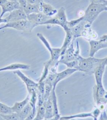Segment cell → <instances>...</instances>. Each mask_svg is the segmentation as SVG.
Returning a JSON list of instances; mask_svg holds the SVG:
<instances>
[{"label": "cell", "instance_id": "15", "mask_svg": "<svg viewBox=\"0 0 107 120\" xmlns=\"http://www.w3.org/2000/svg\"><path fill=\"white\" fill-rule=\"evenodd\" d=\"M54 17L58 22V26H61L63 29L65 26H67L68 21L66 14L65 8L64 7H61L57 11V13Z\"/></svg>", "mask_w": 107, "mask_h": 120}, {"label": "cell", "instance_id": "26", "mask_svg": "<svg viewBox=\"0 0 107 120\" xmlns=\"http://www.w3.org/2000/svg\"><path fill=\"white\" fill-rule=\"evenodd\" d=\"M82 20H83V18L82 16H81L80 18L75 19V20H72L70 21H68L67 23V26L69 28L71 29L72 27L76 26V25H77Z\"/></svg>", "mask_w": 107, "mask_h": 120}, {"label": "cell", "instance_id": "2", "mask_svg": "<svg viewBox=\"0 0 107 120\" xmlns=\"http://www.w3.org/2000/svg\"><path fill=\"white\" fill-rule=\"evenodd\" d=\"M55 89H53L47 100L44 102L45 119H52L54 117H61L58 106L57 98Z\"/></svg>", "mask_w": 107, "mask_h": 120}, {"label": "cell", "instance_id": "34", "mask_svg": "<svg viewBox=\"0 0 107 120\" xmlns=\"http://www.w3.org/2000/svg\"><path fill=\"white\" fill-rule=\"evenodd\" d=\"M60 118H58V117H54L52 119H44L43 120H58Z\"/></svg>", "mask_w": 107, "mask_h": 120}, {"label": "cell", "instance_id": "30", "mask_svg": "<svg viewBox=\"0 0 107 120\" xmlns=\"http://www.w3.org/2000/svg\"><path fill=\"white\" fill-rule=\"evenodd\" d=\"M99 40L102 41L107 42V34H104V35L101 36Z\"/></svg>", "mask_w": 107, "mask_h": 120}, {"label": "cell", "instance_id": "38", "mask_svg": "<svg viewBox=\"0 0 107 120\" xmlns=\"http://www.w3.org/2000/svg\"><path fill=\"white\" fill-rule=\"evenodd\" d=\"M2 117L1 116V115H0V120H2Z\"/></svg>", "mask_w": 107, "mask_h": 120}, {"label": "cell", "instance_id": "9", "mask_svg": "<svg viewBox=\"0 0 107 120\" xmlns=\"http://www.w3.org/2000/svg\"><path fill=\"white\" fill-rule=\"evenodd\" d=\"M90 45L89 56L94 57L96 53L101 49L107 48V42L101 40H89Z\"/></svg>", "mask_w": 107, "mask_h": 120}, {"label": "cell", "instance_id": "35", "mask_svg": "<svg viewBox=\"0 0 107 120\" xmlns=\"http://www.w3.org/2000/svg\"><path fill=\"white\" fill-rule=\"evenodd\" d=\"M8 1H11V2H18V0H7Z\"/></svg>", "mask_w": 107, "mask_h": 120}, {"label": "cell", "instance_id": "7", "mask_svg": "<svg viewBox=\"0 0 107 120\" xmlns=\"http://www.w3.org/2000/svg\"><path fill=\"white\" fill-rule=\"evenodd\" d=\"M102 110L96 106L95 109L90 112L88 113H81L79 114H76L71 115H68V116H64L66 119L68 120L76 119H86L91 118L93 119V120H97L98 117L99 116L100 113H101Z\"/></svg>", "mask_w": 107, "mask_h": 120}, {"label": "cell", "instance_id": "40", "mask_svg": "<svg viewBox=\"0 0 107 120\" xmlns=\"http://www.w3.org/2000/svg\"><path fill=\"white\" fill-rule=\"evenodd\" d=\"M76 120L75 119H71V120Z\"/></svg>", "mask_w": 107, "mask_h": 120}, {"label": "cell", "instance_id": "12", "mask_svg": "<svg viewBox=\"0 0 107 120\" xmlns=\"http://www.w3.org/2000/svg\"><path fill=\"white\" fill-rule=\"evenodd\" d=\"M106 59L103 62H102L98 67L96 68L95 72H94V75H95V80H96V85L98 86H103V76L104 71H105V68L106 64Z\"/></svg>", "mask_w": 107, "mask_h": 120}, {"label": "cell", "instance_id": "14", "mask_svg": "<svg viewBox=\"0 0 107 120\" xmlns=\"http://www.w3.org/2000/svg\"><path fill=\"white\" fill-rule=\"evenodd\" d=\"M2 12L0 15L1 18H3V16L6 13L11 12L19 8H21V6L18 2H11L7 1L6 3H4L1 6Z\"/></svg>", "mask_w": 107, "mask_h": 120}, {"label": "cell", "instance_id": "31", "mask_svg": "<svg viewBox=\"0 0 107 120\" xmlns=\"http://www.w3.org/2000/svg\"><path fill=\"white\" fill-rule=\"evenodd\" d=\"M105 1L106 0H93V1L92 2L98 4H104Z\"/></svg>", "mask_w": 107, "mask_h": 120}, {"label": "cell", "instance_id": "5", "mask_svg": "<svg viewBox=\"0 0 107 120\" xmlns=\"http://www.w3.org/2000/svg\"><path fill=\"white\" fill-rule=\"evenodd\" d=\"M37 36L38 38L42 41L43 43L44 44L45 46L49 52L50 54V59L48 60L50 62V66L54 65L56 64L59 63V60L61 59V55L62 50L61 48H53L51 47L50 44L49 43L48 41L45 38V36L43 35L42 33H38L37 34Z\"/></svg>", "mask_w": 107, "mask_h": 120}, {"label": "cell", "instance_id": "23", "mask_svg": "<svg viewBox=\"0 0 107 120\" xmlns=\"http://www.w3.org/2000/svg\"><path fill=\"white\" fill-rule=\"evenodd\" d=\"M50 62H49L48 61L46 62L45 63H44L43 71L42 76L40 77L38 82H44L47 76L48 75L49 73H50Z\"/></svg>", "mask_w": 107, "mask_h": 120}, {"label": "cell", "instance_id": "42", "mask_svg": "<svg viewBox=\"0 0 107 120\" xmlns=\"http://www.w3.org/2000/svg\"><path fill=\"white\" fill-rule=\"evenodd\" d=\"M2 120H4L3 118H2Z\"/></svg>", "mask_w": 107, "mask_h": 120}, {"label": "cell", "instance_id": "18", "mask_svg": "<svg viewBox=\"0 0 107 120\" xmlns=\"http://www.w3.org/2000/svg\"><path fill=\"white\" fill-rule=\"evenodd\" d=\"M40 11L46 16L53 17L56 14L57 10L50 4L43 2L40 3Z\"/></svg>", "mask_w": 107, "mask_h": 120}, {"label": "cell", "instance_id": "41", "mask_svg": "<svg viewBox=\"0 0 107 120\" xmlns=\"http://www.w3.org/2000/svg\"><path fill=\"white\" fill-rule=\"evenodd\" d=\"M76 1H79L80 0H76Z\"/></svg>", "mask_w": 107, "mask_h": 120}, {"label": "cell", "instance_id": "16", "mask_svg": "<svg viewBox=\"0 0 107 120\" xmlns=\"http://www.w3.org/2000/svg\"><path fill=\"white\" fill-rule=\"evenodd\" d=\"M63 29L65 32L66 36L63 43V44L61 48L62 50L61 55L65 52L66 49H67L68 48V47L70 45V44L71 43V42L73 41H74L73 38V35H72V34L71 32V30H70V29L67 26H66L64 27Z\"/></svg>", "mask_w": 107, "mask_h": 120}, {"label": "cell", "instance_id": "4", "mask_svg": "<svg viewBox=\"0 0 107 120\" xmlns=\"http://www.w3.org/2000/svg\"><path fill=\"white\" fill-rule=\"evenodd\" d=\"M74 42L73 41L68 47L63 54L61 55V59L59 60V63L65 64L66 63L78 60V58L80 54V48L78 41L76 42V48H74Z\"/></svg>", "mask_w": 107, "mask_h": 120}, {"label": "cell", "instance_id": "37", "mask_svg": "<svg viewBox=\"0 0 107 120\" xmlns=\"http://www.w3.org/2000/svg\"><path fill=\"white\" fill-rule=\"evenodd\" d=\"M106 65H107V57H106Z\"/></svg>", "mask_w": 107, "mask_h": 120}, {"label": "cell", "instance_id": "3", "mask_svg": "<svg viewBox=\"0 0 107 120\" xmlns=\"http://www.w3.org/2000/svg\"><path fill=\"white\" fill-rule=\"evenodd\" d=\"M103 11L107 12V7L105 5L91 2L82 15L83 20L91 25L99 15Z\"/></svg>", "mask_w": 107, "mask_h": 120}, {"label": "cell", "instance_id": "19", "mask_svg": "<svg viewBox=\"0 0 107 120\" xmlns=\"http://www.w3.org/2000/svg\"><path fill=\"white\" fill-rule=\"evenodd\" d=\"M31 68V66L29 64L23 63H13L5 67L0 68V72L6 71H16L18 70H29Z\"/></svg>", "mask_w": 107, "mask_h": 120}, {"label": "cell", "instance_id": "33", "mask_svg": "<svg viewBox=\"0 0 107 120\" xmlns=\"http://www.w3.org/2000/svg\"><path fill=\"white\" fill-rule=\"evenodd\" d=\"M7 1V0H0V6H1L3 5V4L6 3Z\"/></svg>", "mask_w": 107, "mask_h": 120}, {"label": "cell", "instance_id": "36", "mask_svg": "<svg viewBox=\"0 0 107 120\" xmlns=\"http://www.w3.org/2000/svg\"><path fill=\"white\" fill-rule=\"evenodd\" d=\"M103 4L104 5H105L107 7V0H106V1H105V2H104V3Z\"/></svg>", "mask_w": 107, "mask_h": 120}, {"label": "cell", "instance_id": "43", "mask_svg": "<svg viewBox=\"0 0 107 120\" xmlns=\"http://www.w3.org/2000/svg\"><path fill=\"white\" fill-rule=\"evenodd\" d=\"M0 30H1V27H0Z\"/></svg>", "mask_w": 107, "mask_h": 120}, {"label": "cell", "instance_id": "10", "mask_svg": "<svg viewBox=\"0 0 107 120\" xmlns=\"http://www.w3.org/2000/svg\"><path fill=\"white\" fill-rule=\"evenodd\" d=\"M7 23L16 22V21L26 20L27 15L22 8H19L13 11L10 13V14L5 18Z\"/></svg>", "mask_w": 107, "mask_h": 120}, {"label": "cell", "instance_id": "11", "mask_svg": "<svg viewBox=\"0 0 107 120\" xmlns=\"http://www.w3.org/2000/svg\"><path fill=\"white\" fill-rule=\"evenodd\" d=\"M52 17L47 16L43 13H32L27 16V19L30 22L35 24L36 26L40 25H44L46 22Z\"/></svg>", "mask_w": 107, "mask_h": 120}, {"label": "cell", "instance_id": "29", "mask_svg": "<svg viewBox=\"0 0 107 120\" xmlns=\"http://www.w3.org/2000/svg\"><path fill=\"white\" fill-rule=\"evenodd\" d=\"M28 3L34 4H40L43 2V0H27Z\"/></svg>", "mask_w": 107, "mask_h": 120}, {"label": "cell", "instance_id": "39", "mask_svg": "<svg viewBox=\"0 0 107 120\" xmlns=\"http://www.w3.org/2000/svg\"><path fill=\"white\" fill-rule=\"evenodd\" d=\"M90 3H91V2H92L93 1V0H90Z\"/></svg>", "mask_w": 107, "mask_h": 120}, {"label": "cell", "instance_id": "8", "mask_svg": "<svg viewBox=\"0 0 107 120\" xmlns=\"http://www.w3.org/2000/svg\"><path fill=\"white\" fill-rule=\"evenodd\" d=\"M90 27L91 25L83 20L77 25L70 29L73 35L74 40L75 41L76 38L79 37H83L85 32L88 29L90 28Z\"/></svg>", "mask_w": 107, "mask_h": 120}, {"label": "cell", "instance_id": "27", "mask_svg": "<svg viewBox=\"0 0 107 120\" xmlns=\"http://www.w3.org/2000/svg\"><path fill=\"white\" fill-rule=\"evenodd\" d=\"M97 120H107V113L106 110L102 111Z\"/></svg>", "mask_w": 107, "mask_h": 120}, {"label": "cell", "instance_id": "25", "mask_svg": "<svg viewBox=\"0 0 107 120\" xmlns=\"http://www.w3.org/2000/svg\"><path fill=\"white\" fill-rule=\"evenodd\" d=\"M13 113L12 108L0 102V114H8Z\"/></svg>", "mask_w": 107, "mask_h": 120}, {"label": "cell", "instance_id": "22", "mask_svg": "<svg viewBox=\"0 0 107 120\" xmlns=\"http://www.w3.org/2000/svg\"><path fill=\"white\" fill-rule=\"evenodd\" d=\"M34 107L29 102L26 106H25V108L23 109V110L21 111L20 113H18L19 115L21 117V120H24L26 118L27 116L29 115V114L33 110Z\"/></svg>", "mask_w": 107, "mask_h": 120}, {"label": "cell", "instance_id": "32", "mask_svg": "<svg viewBox=\"0 0 107 120\" xmlns=\"http://www.w3.org/2000/svg\"><path fill=\"white\" fill-rule=\"evenodd\" d=\"M1 23H5L6 24V23H7V22H6L5 18H2L0 17V24H1Z\"/></svg>", "mask_w": 107, "mask_h": 120}, {"label": "cell", "instance_id": "24", "mask_svg": "<svg viewBox=\"0 0 107 120\" xmlns=\"http://www.w3.org/2000/svg\"><path fill=\"white\" fill-rule=\"evenodd\" d=\"M1 116L5 120H22L18 113H12L8 114H0Z\"/></svg>", "mask_w": 107, "mask_h": 120}, {"label": "cell", "instance_id": "17", "mask_svg": "<svg viewBox=\"0 0 107 120\" xmlns=\"http://www.w3.org/2000/svg\"><path fill=\"white\" fill-rule=\"evenodd\" d=\"M14 73L15 74H16L21 79V80L24 83V84L26 85L27 89L31 88V87L36 88V87H37V83L34 82V81L31 80V79L28 78L23 73L21 72L20 70L14 71Z\"/></svg>", "mask_w": 107, "mask_h": 120}, {"label": "cell", "instance_id": "20", "mask_svg": "<svg viewBox=\"0 0 107 120\" xmlns=\"http://www.w3.org/2000/svg\"><path fill=\"white\" fill-rule=\"evenodd\" d=\"M29 94H27L26 98L24 100H23L21 102H15L13 105V106L11 107L13 113H20L25 108V106L29 103Z\"/></svg>", "mask_w": 107, "mask_h": 120}, {"label": "cell", "instance_id": "1", "mask_svg": "<svg viewBox=\"0 0 107 120\" xmlns=\"http://www.w3.org/2000/svg\"><path fill=\"white\" fill-rule=\"evenodd\" d=\"M105 59L106 57L97 59L90 56L88 58H84L80 55L78 58V71L82 72L88 75L93 74L98 65Z\"/></svg>", "mask_w": 107, "mask_h": 120}, {"label": "cell", "instance_id": "13", "mask_svg": "<svg viewBox=\"0 0 107 120\" xmlns=\"http://www.w3.org/2000/svg\"><path fill=\"white\" fill-rule=\"evenodd\" d=\"M78 71L77 69H74V68H67V69L59 73H57L56 74L54 82L53 83V89H55L56 87V86L58 83L61 81L64 80L66 78H68V77L71 75L72 74Z\"/></svg>", "mask_w": 107, "mask_h": 120}, {"label": "cell", "instance_id": "6", "mask_svg": "<svg viewBox=\"0 0 107 120\" xmlns=\"http://www.w3.org/2000/svg\"><path fill=\"white\" fill-rule=\"evenodd\" d=\"M37 26L35 24L26 20H23L16 22L6 23L5 25L1 27V30L5 28H12L18 31H21L25 32H31Z\"/></svg>", "mask_w": 107, "mask_h": 120}, {"label": "cell", "instance_id": "21", "mask_svg": "<svg viewBox=\"0 0 107 120\" xmlns=\"http://www.w3.org/2000/svg\"><path fill=\"white\" fill-rule=\"evenodd\" d=\"M23 10H24L27 16L32 13H41V11H40V4H34L28 3L26 7L23 8Z\"/></svg>", "mask_w": 107, "mask_h": 120}, {"label": "cell", "instance_id": "28", "mask_svg": "<svg viewBox=\"0 0 107 120\" xmlns=\"http://www.w3.org/2000/svg\"><path fill=\"white\" fill-rule=\"evenodd\" d=\"M18 2L19 4H20L21 8H22V9L26 7V6L28 4L27 0H18Z\"/></svg>", "mask_w": 107, "mask_h": 120}]
</instances>
